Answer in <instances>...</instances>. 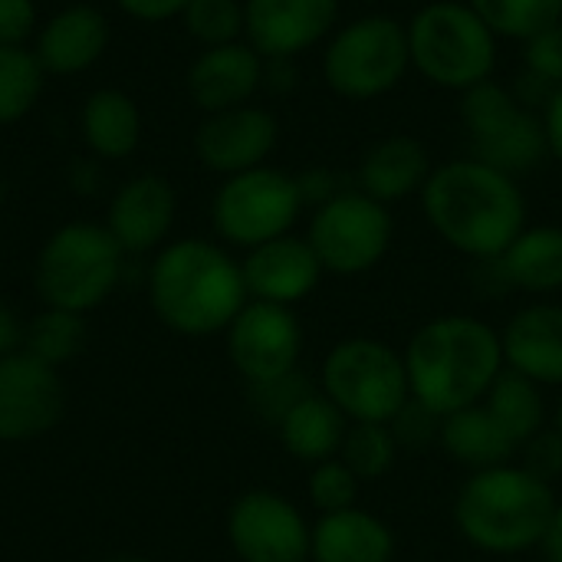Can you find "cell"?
Listing matches in <instances>:
<instances>
[{
    "label": "cell",
    "instance_id": "1",
    "mask_svg": "<svg viewBox=\"0 0 562 562\" xmlns=\"http://www.w3.org/2000/svg\"><path fill=\"white\" fill-rule=\"evenodd\" d=\"M418 198L431 231L471 260L501 257L527 227L520 181L471 155L438 165Z\"/></svg>",
    "mask_w": 562,
    "mask_h": 562
},
{
    "label": "cell",
    "instance_id": "2",
    "mask_svg": "<svg viewBox=\"0 0 562 562\" xmlns=\"http://www.w3.org/2000/svg\"><path fill=\"white\" fill-rule=\"evenodd\" d=\"M405 372L412 398L428 405L435 415H454L484 402L494 379L504 372L501 333L477 316L448 313L425 323L408 349Z\"/></svg>",
    "mask_w": 562,
    "mask_h": 562
},
{
    "label": "cell",
    "instance_id": "3",
    "mask_svg": "<svg viewBox=\"0 0 562 562\" xmlns=\"http://www.w3.org/2000/svg\"><path fill=\"white\" fill-rule=\"evenodd\" d=\"M148 296L168 329L181 336H214L227 333L247 306V283L240 263L224 247L184 237L155 257Z\"/></svg>",
    "mask_w": 562,
    "mask_h": 562
},
{
    "label": "cell",
    "instance_id": "4",
    "mask_svg": "<svg viewBox=\"0 0 562 562\" xmlns=\"http://www.w3.org/2000/svg\"><path fill=\"white\" fill-rule=\"evenodd\" d=\"M557 504L553 484L510 461L468 477L454 501V524L474 550L514 557L543 543Z\"/></svg>",
    "mask_w": 562,
    "mask_h": 562
},
{
    "label": "cell",
    "instance_id": "5",
    "mask_svg": "<svg viewBox=\"0 0 562 562\" xmlns=\"http://www.w3.org/2000/svg\"><path fill=\"white\" fill-rule=\"evenodd\" d=\"M412 69L431 86L468 92L497 69V33L468 0H431L405 23Z\"/></svg>",
    "mask_w": 562,
    "mask_h": 562
},
{
    "label": "cell",
    "instance_id": "6",
    "mask_svg": "<svg viewBox=\"0 0 562 562\" xmlns=\"http://www.w3.org/2000/svg\"><path fill=\"white\" fill-rule=\"evenodd\" d=\"M122 257L125 250L109 227L69 221L49 234L36 257V293L46 306L82 316L112 296L122 277Z\"/></svg>",
    "mask_w": 562,
    "mask_h": 562
},
{
    "label": "cell",
    "instance_id": "7",
    "mask_svg": "<svg viewBox=\"0 0 562 562\" xmlns=\"http://www.w3.org/2000/svg\"><path fill=\"white\" fill-rule=\"evenodd\" d=\"M408 69V30L392 13H366L336 26L323 49V79L349 102H369L392 92Z\"/></svg>",
    "mask_w": 562,
    "mask_h": 562
},
{
    "label": "cell",
    "instance_id": "8",
    "mask_svg": "<svg viewBox=\"0 0 562 562\" xmlns=\"http://www.w3.org/2000/svg\"><path fill=\"white\" fill-rule=\"evenodd\" d=\"M461 122L471 158L510 178L530 175L550 158L540 112L497 79L461 92Z\"/></svg>",
    "mask_w": 562,
    "mask_h": 562
},
{
    "label": "cell",
    "instance_id": "9",
    "mask_svg": "<svg viewBox=\"0 0 562 562\" xmlns=\"http://www.w3.org/2000/svg\"><path fill=\"white\" fill-rule=\"evenodd\" d=\"M323 395L349 422L389 425L412 398L405 356L379 339H342L323 362Z\"/></svg>",
    "mask_w": 562,
    "mask_h": 562
},
{
    "label": "cell",
    "instance_id": "10",
    "mask_svg": "<svg viewBox=\"0 0 562 562\" xmlns=\"http://www.w3.org/2000/svg\"><path fill=\"white\" fill-rule=\"evenodd\" d=\"M306 201L296 175L273 165H260L221 181L211 201V224L221 240L234 247H260L283 234H293Z\"/></svg>",
    "mask_w": 562,
    "mask_h": 562
},
{
    "label": "cell",
    "instance_id": "11",
    "mask_svg": "<svg viewBox=\"0 0 562 562\" xmlns=\"http://www.w3.org/2000/svg\"><path fill=\"white\" fill-rule=\"evenodd\" d=\"M395 221L389 204L369 198L359 188H346L336 198L313 207L306 240L319 263L333 277H359L379 267L392 247Z\"/></svg>",
    "mask_w": 562,
    "mask_h": 562
},
{
    "label": "cell",
    "instance_id": "12",
    "mask_svg": "<svg viewBox=\"0 0 562 562\" xmlns=\"http://www.w3.org/2000/svg\"><path fill=\"white\" fill-rule=\"evenodd\" d=\"M227 352L247 385L296 372L303 352V326L293 306L247 300V306L227 326Z\"/></svg>",
    "mask_w": 562,
    "mask_h": 562
},
{
    "label": "cell",
    "instance_id": "13",
    "mask_svg": "<svg viewBox=\"0 0 562 562\" xmlns=\"http://www.w3.org/2000/svg\"><path fill=\"white\" fill-rule=\"evenodd\" d=\"M227 537L240 562H306L313 527L273 491H247L227 514Z\"/></svg>",
    "mask_w": 562,
    "mask_h": 562
},
{
    "label": "cell",
    "instance_id": "14",
    "mask_svg": "<svg viewBox=\"0 0 562 562\" xmlns=\"http://www.w3.org/2000/svg\"><path fill=\"white\" fill-rule=\"evenodd\" d=\"M280 142V122L263 105H237L211 112L194 128V155L214 175H240L267 165Z\"/></svg>",
    "mask_w": 562,
    "mask_h": 562
},
{
    "label": "cell",
    "instance_id": "15",
    "mask_svg": "<svg viewBox=\"0 0 562 562\" xmlns=\"http://www.w3.org/2000/svg\"><path fill=\"white\" fill-rule=\"evenodd\" d=\"M63 385L56 369L30 352L0 359V441H33L63 418Z\"/></svg>",
    "mask_w": 562,
    "mask_h": 562
},
{
    "label": "cell",
    "instance_id": "16",
    "mask_svg": "<svg viewBox=\"0 0 562 562\" xmlns=\"http://www.w3.org/2000/svg\"><path fill=\"white\" fill-rule=\"evenodd\" d=\"M244 40L263 59H296L336 33L339 0H244Z\"/></svg>",
    "mask_w": 562,
    "mask_h": 562
},
{
    "label": "cell",
    "instance_id": "17",
    "mask_svg": "<svg viewBox=\"0 0 562 562\" xmlns=\"http://www.w3.org/2000/svg\"><path fill=\"white\" fill-rule=\"evenodd\" d=\"M240 270H244L247 296L277 306H296L319 286L326 273L310 240L296 234H283L277 240L247 250Z\"/></svg>",
    "mask_w": 562,
    "mask_h": 562
},
{
    "label": "cell",
    "instance_id": "18",
    "mask_svg": "<svg viewBox=\"0 0 562 562\" xmlns=\"http://www.w3.org/2000/svg\"><path fill=\"white\" fill-rule=\"evenodd\" d=\"M263 66L267 59L247 40L201 49L188 66V95L204 115L247 105L263 89Z\"/></svg>",
    "mask_w": 562,
    "mask_h": 562
},
{
    "label": "cell",
    "instance_id": "19",
    "mask_svg": "<svg viewBox=\"0 0 562 562\" xmlns=\"http://www.w3.org/2000/svg\"><path fill=\"white\" fill-rule=\"evenodd\" d=\"M178 214V194L161 175H135L109 201L105 227L125 254L155 250Z\"/></svg>",
    "mask_w": 562,
    "mask_h": 562
},
{
    "label": "cell",
    "instance_id": "20",
    "mask_svg": "<svg viewBox=\"0 0 562 562\" xmlns=\"http://www.w3.org/2000/svg\"><path fill=\"white\" fill-rule=\"evenodd\" d=\"M109 20L92 3H72L53 13L33 40V53L46 76H76L102 59L109 49Z\"/></svg>",
    "mask_w": 562,
    "mask_h": 562
},
{
    "label": "cell",
    "instance_id": "21",
    "mask_svg": "<svg viewBox=\"0 0 562 562\" xmlns=\"http://www.w3.org/2000/svg\"><path fill=\"white\" fill-rule=\"evenodd\" d=\"M504 366L537 385H562V306H524L501 333Z\"/></svg>",
    "mask_w": 562,
    "mask_h": 562
},
{
    "label": "cell",
    "instance_id": "22",
    "mask_svg": "<svg viewBox=\"0 0 562 562\" xmlns=\"http://www.w3.org/2000/svg\"><path fill=\"white\" fill-rule=\"evenodd\" d=\"M431 171H435V165H431L425 142L398 132V135L379 138L362 155L356 181H359V191H366L369 198H375L382 204H395L412 194H422Z\"/></svg>",
    "mask_w": 562,
    "mask_h": 562
},
{
    "label": "cell",
    "instance_id": "23",
    "mask_svg": "<svg viewBox=\"0 0 562 562\" xmlns=\"http://www.w3.org/2000/svg\"><path fill=\"white\" fill-rule=\"evenodd\" d=\"M313 562H395V533L375 514L352 507L319 517L313 527Z\"/></svg>",
    "mask_w": 562,
    "mask_h": 562
},
{
    "label": "cell",
    "instance_id": "24",
    "mask_svg": "<svg viewBox=\"0 0 562 562\" xmlns=\"http://www.w3.org/2000/svg\"><path fill=\"white\" fill-rule=\"evenodd\" d=\"M349 425L352 422L339 412L333 398H326L323 392H310L300 405L290 408V415L277 425V431L290 458L316 468L323 461L339 458Z\"/></svg>",
    "mask_w": 562,
    "mask_h": 562
},
{
    "label": "cell",
    "instance_id": "25",
    "mask_svg": "<svg viewBox=\"0 0 562 562\" xmlns=\"http://www.w3.org/2000/svg\"><path fill=\"white\" fill-rule=\"evenodd\" d=\"M79 132L86 148L102 161L132 155L142 142V112L122 89H95L86 95L79 112Z\"/></svg>",
    "mask_w": 562,
    "mask_h": 562
},
{
    "label": "cell",
    "instance_id": "26",
    "mask_svg": "<svg viewBox=\"0 0 562 562\" xmlns=\"http://www.w3.org/2000/svg\"><path fill=\"white\" fill-rule=\"evenodd\" d=\"M438 445L454 464L471 468V474L497 468V464H510L517 454V441L497 425V418L487 412L484 402L461 408L454 415H445Z\"/></svg>",
    "mask_w": 562,
    "mask_h": 562
},
{
    "label": "cell",
    "instance_id": "27",
    "mask_svg": "<svg viewBox=\"0 0 562 562\" xmlns=\"http://www.w3.org/2000/svg\"><path fill=\"white\" fill-rule=\"evenodd\" d=\"M497 267L510 290L537 296H550L562 290V227L527 224L517 234V240L497 257Z\"/></svg>",
    "mask_w": 562,
    "mask_h": 562
},
{
    "label": "cell",
    "instance_id": "28",
    "mask_svg": "<svg viewBox=\"0 0 562 562\" xmlns=\"http://www.w3.org/2000/svg\"><path fill=\"white\" fill-rule=\"evenodd\" d=\"M487 412L497 418V425L517 441V448L533 438L543 428L547 408H543V392L533 379L514 372L504 366V372L494 379L491 392L484 395Z\"/></svg>",
    "mask_w": 562,
    "mask_h": 562
},
{
    "label": "cell",
    "instance_id": "29",
    "mask_svg": "<svg viewBox=\"0 0 562 562\" xmlns=\"http://www.w3.org/2000/svg\"><path fill=\"white\" fill-rule=\"evenodd\" d=\"M46 69L30 46H0V125L20 122L43 95Z\"/></svg>",
    "mask_w": 562,
    "mask_h": 562
},
{
    "label": "cell",
    "instance_id": "30",
    "mask_svg": "<svg viewBox=\"0 0 562 562\" xmlns=\"http://www.w3.org/2000/svg\"><path fill=\"white\" fill-rule=\"evenodd\" d=\"M497 40L527 43L530 36L562 23V0H468Z\"/></svg>",
    "mask_w": 562,
    "mask_h": 562
},
{
    "label": "cell",
    "instance_id": "31",
    "mask_svg": "<svg viewBox=\"0 0 562 562\" xmlns=\"http://www.w3.org/2000/svg\"><path fill=\"white\" fill-rule=\"evenodd\" d=\"M398 458V441L389 425L379 422H352L346 431V441L339 448V461L359 477V481H379L392 471Z\"/></svg>",
    "mask_w": 562,
    "mask_h": 562
},
{
    "label": "cell",
    "instance_id": "32",
    "mask_svg": "<svg viewBox=\"0 0 562 562\" xmlns=\"http://www.w3.org/2000/svg\"><path fill=\"white\" fill-rule=\"evenodd\" d=\"M86 342V326L79 313H66V310H46L40 313L30 329L23 333V346L33 359L46 362V366H63L72 356H79Z\"/></svg>",
    "mask_w": 562,
    "mask_h": 562
},
{
    "label": "cell",
    "instance_id": "33",
    "mask_svg": "<svg viewBox=\"0 0 562 562\" xmlns=\"http://www.w3.org/2000/svg\"><path fill=\"white\" fill-rule=\"evenodd\" d=\"M181 23L201 49L227 46L244 40V0H191L181 13Z\"/></svg>",
    "mask_w": 562,
    "mask_h": 562
},
{
    "label": "cell",
    "instance_id": "34",
    "mask_svg": "<svg viewBox=\"0 0 562 562\" xmlns=\"http://www.w3.org/2000/svg\"><path fill=\"white\" fill-rule=\"evenodd\" d=\"M359 477L339 461H323L313 468L310 474V501L313 507L326 517V514H339V510H352L359 501Z\"/></svg>",
    "mask_w": 562,
    "mask_h": 562
},
{
    "label": "cell",
    "instance_id": "35",
    "mask_svg": "<svg viewBox=\"0 0 562 562\" xmlns=\"http://www.w3.org/2000/svg\"><path fill=\"white\" fill-rule=\"evenodd\" d=\"M524 76L533 79L543 89V95L562 86V23L524 43Z\"/></svg>",
    "mask_w": 562,
    "mask_h": 562
},
{
    "label": "cell",
    "instance_id": "36",
    "mask_svg": "<svg viewBox=\"0 0 562 562\" xmlns=\"http://www.w3.org/2000/svg\"><path fill=\"white\" fill-rule=\"evenodd\" d=\"M310 392H316V389H313V385L306 382V375L296 369V372H290V375H283V379L250 385V402H254V408H257V415H260L263 422L280 425V422L290 415V408L300 405Z\"/></svg>",
    "mask_w": 562,
    "mask_h": 562
},
{
    "label": "cell",
    "instance_id": "37",
    "mask_svg": "<svg viewBox=\"0 0 562 562\" xmlns=\"http://www.w3.org/2000/svg\"><path fill=\"white\" fill-rule=\"evenodd\" d=\"M395 441H398V451H425L431 448L435 441H441V415H435L428 405H422L418 398H408L395 418L389 422Z\"/></svg>",
    "mask_w": 562,
    "mask_h": 562
},
{
    "label": "cell",
    "instance_id": "38",
    "mask_svg": "<svg viewBox=\"0 0 562 562\" xmlns=\"http://www.w3.org/2000/svg\"><path fill=\"white\" fill-rule=\"evenodd\" d=\"M517 451H520V468L540 477L543 484H553L557 477H562V435L557 428H540Z\"/></svg>",
    "mask_w": 562,
    "mask_h": 562
},
{
    "label": "cell",
    "instance_id": "39",
    "mask_svg": "<svg viewBox=\"0 0 562 562\" xmlns=\"http://www.w3.org/2000/svg\"><path fill=\"white\" fill-rule=\"evenodd\" d=\"M40 30L33 0H0V46H26Z\"/></svg>",
    "mask_w": 562,
    "mask_h": 562
},
{
    "label": "cell",
    "instance_id": "40",
    "mask_svg": "<svg viewBox=\"0 0 562 562\" xmlns=\"http://www.w3.org/2000/svg\"><path fill=\"white\" fill-rule=\"evenodd\" d=\"M191 0H115V7L138 23H165L184 13Z\"/></svg>",
    "mask_w": 562,
    "mask_h": 562
},
{
    "label": "cell",
    "instance_id": "41",
    "mask_svg": "<svg viewBox=\"0 0 562 562\" xmlns=\"http://www.w3.org/2000/svg\"><path fill=\"white\" fill-rule=\"evenodd\" d=\"M540 119H543L550 158L562 161V86L550 89V95H547L543 105H540Z\"/></svg>",
    "mask_w": 562,
    "mask_h": 562
},
{
    "label": "cell",
    "instance_id": "42",
    "mask_svg": "<svg viewBox=\"0 0 562 562\" xmlns=\"http://www.w3.org/2000/svg\"><path fill=\"white\" fill-rule=\"evenodd\" d=\"M20 342H23V329H20L16 316L0 303V359L10 356V352H16Z\"/></svg>",
    "mask_w": 562,
    "mask_h": 562
},
{
    "label": "cell",
    "instance_id": "43",
    "mask_svg": "<svg viewBox=\"0 0 562 562\" xmlns=\"http://www.w3.org/2000/svg\"><path fill=\"white\" fill-rule=\"evenodd\" d=\"M540 550H543L547 562H562V504H557V510H553V520L543 533Z\"/></svg>",
    "mask_w": 562,
    "mask_h": 562
},
{
    "label": "cell",
    "instance_id": "44",
    "mask_svg": "<svg viewBox=\"0 0 562 562\" xmlns=\"http://www.w3.org/2000/svg\"><path fill=\"white\" fill-rule=\"evenodd\" d=\"M109 562H155V560H145V557H119V560H109Z\"/></svg>",
    "mask_w": 562,
    "mask_h": 562
},
{
    "label": "cell",
    "instance_id": "45",
    "mask_svg": "<svg viewBox=\"0 0 562 562\" xmlns=\"http://www.w3.org/2000/svg\"><path fill=\"white\" fill-rule=\"evenodd\" d=\"M553 428L562 435V402H560V408H557V422H553Z\"/></svg>",
    "mask_w": 562,
    "mask_h": 562
},
{
    "label": "cell",
    "instance_id": "46",
    "mask_svg": "<svg viewBox=\"0 0 562 562\" xmlns=\"http://www.w3.org/2000/svg\"><path fill=\"white\" fill-rule=\"evenodd\" d=\"M395 562H398V560H395ZM408 562H415V560H408Z\"/></svg>",
    "mask_w": 562,
    "mask_h": 562
}]
</instances>
